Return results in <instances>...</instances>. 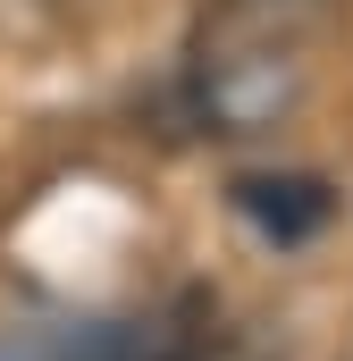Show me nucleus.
I'll use <instances>...</instances> for the list:
<instances>
[{
	"label": "nucleus",
	"mask_w": 353,
	"mask_h": 361,
	"mask_svg": "<svg viewBox=\"0 0 353 361\" xmlns=\"http://www.w3.org/2000/svg\"><path fill=\"white\" fill-rule=\"evenodd\" d=\"M169 328H143V319H118V328H59V336H25V345H0V361H160Z\"/></svg>",
	"instance_id": "1"
}]
</instances>
